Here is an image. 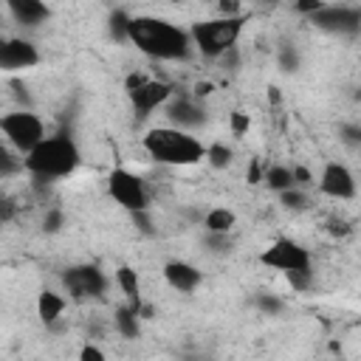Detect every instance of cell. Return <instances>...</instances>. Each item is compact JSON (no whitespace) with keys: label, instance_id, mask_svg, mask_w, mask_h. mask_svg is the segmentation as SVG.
<instances>
[{"label":"cell","instance_id":"obj_1","mask_svg":"<svg viewBox=\"0 0 361 361\" xmlns=\"http://www.w3.org/2000/svg\"><path fill=\"white\" fill-rule=\"evenodd\" d=\"M127 42H133L141 54L164 62L186 59L189 56V34L186 28L164 20V17H130L127 23Z\"/></svg>","mask_w":361,"mask_h":361},{"label":"cell","instance_id":"obj_2","mask_svg":"<svg viewBox=\"0 0 361 361\" xmlns=\"http://www.w3.org/2000/svg\"><path fill=\"white\" fill-rule=\"evenodd\" d=\"M79 164L82 152L71 135H45L28 155H23V169L45 183L73 175Z\"/></svg>","mask_w":361,"mask_h":361},{"label":"cell","instance_id":"obj_3","mask_svg":"<svg viewBox=\"0 0 361 361\" xmlns=\"http://www.w3.org/2000/svg\"><path fill=\"white\" fill-rule=\"evenodd\" d=\"M141 147L155 164H164V166H195L206 158V144L197 135L169 124L149 127L141 138Z\"/></svg>","mask_w":361,"mask_h":361},{"label":"cell","instance_id":"obj_4","mask_svg":"<svg viewBox=\"0 0 361 361\" xmlns=\"http://www.w3.org/2000/svg\"><path fill=\"white\" fill-rule=\"evenodd\" d=\"M243 25H245V17L243 14H223V17L192 23V28L186 34H189V42L203 56L217 59V56H226L228 51H234L237 39L243 34Z\"/></svg>","mask_w":361,"mask_h":361},{"label":"cell","instance_id":"obj_5","mask_svg":"<svg viewBox=\"0 0 361 361\" xmlns=\"http://www.w3.org/2000/svg\"><path fill=\"white\" fill-rule=\"evenodd\" d=\"M0 133L14 152L28 155L45 138V121L31 110H11L0 116Z\"/></svg>","mask_w":361,"mask_h":361},{"label":"cell","instance_id":"obj_6","mask_svg":"<svg viewBox=\"0 0 361 361\" xmlns=\"http://www.w3.org/2000/svg\"><path fill=\"white\" fill-rule=\"evenodd\" d=\"M107 192L130 214H138V212H147L149 209V192H147L144 180L135 172L124 169V166L110 169V175H107Z\"/></svg>","mask_w":361,"mask_h":361},{"label":"cell","instance_id":"obj_7","mask_svg":"<svg viewBox=\"0 0 361 361\" xmlns=\"http://www.w3.org/2000/svg\"><path fill=\"white\" fill-rule=\"evenodd\" d=\"M259 262L265 268H274L279 274H290V271H313V259L310 251L290 240V237H276L274 243H268L259 254Z\"/></svg>","mask_w":361,"mask_h":361},{"label":"cell","instance_id":"obj_8","mask_svg":"<svg viewBox=\"0 0 361 361\" xmlns=\"http://www.w3.org/2000/svg\"><path fill=\"white\" fill-rule=\"evenodd\" d=\"M310 23L327 34H344V37H355L361 31V8L358 6H347V3H322L313 14Z\"/></svg>","mask_w":361,"mask_h":361},{"label":"cell","instance_id":"obj_9","mask_svg":"<svg viewBox=\"0 0 361 361\" xmlns=\"http://www.w3.org/2000/svg\"><path fill=\"white\" fill-rule=\"evenodd\" d=\"M62 285L73 299H99L107 290V276L99 265H73L62 274Z\"/></svg>","mask_w":361,"mask_h":361},{"label":"cell","instance_id":"obj_10","mask_svg":"<svg viewBox=\"0 0 361 361\" xmlns=\"http://www.w3.org/2000/svg\"><path fill=\"white\" fill-rule=\"evenodd\" d=\"M39 62V51L31 39L23 37H0V71L3 73H17L28 71Z\"/></svg>","mask_w":361,"mask_h":361},{"label":"cell","instance_id":"obj_11","mask_svg":"<svg viewBox=\"0 0 361 361\" xmlns=\"http://www.w3.org/2000/svg\"><path fill=\"white\" fill-rule=\"evenodd\" d=\"M319 192L333 200H353L355 197V175L341 161H327L319 175Z\"/></svg>","mask_w":361,"mask_h":361},{"label":"cell","instance_id":"obj_12","mask_svg":"<svg viewBox=\"0 0 361 361\" xmlns=\"http://www.w3.org/2000/svg\"><path fill=\"white\" fill-rule=\"evenodd\" d=\"M127 96H130L133 110L144 118V116H149L152 110L164 107L172 99V87L166 82H158V79H141L138 85L127 87Z\"/></svg>","mask_w":361,"mask_h":361},{"label":"cell","instance_id":"obj_13","mask_svg":"<svg viewBox=\"0 0 361 361\" xmlns=\"http://www.w3.org/2000/svg\"><path fill=\"white\" fill-rule=\"evenodd\" d=\"M166 118H169V127L192 133L206 124V107L195 96H178L175 102L166 104Z\"/></svg>","mask_w":361,"mask_h":361},{"label":"cell","instance_id":"obj_14","mask_svg":"<svg viewBox=\"0 0 361 361\" xmlns=\"http://www.w3.org/2000/svg\"><path fill=\"white\" fill-rule=\"evenodd\" d=\"M164 279L178 293H195L203 282V271L197 265L186 262V259H172V262L164 265Z\"/></svg>","mask_w":361,"mask_h":361},{"label":"cell","instance_id":"obj_15","mask_svg":"<svg viewBox=\"0 0 361 361\" xmlns=\"http://www.w3.org/2000/svg\"><path fill=\"white\" fill-rule=\"evenodd\" d=\"M6 8H8V14L14 17V23H20V25H25V28L42 25V23L48 20V14H51L48 6L39 3V0H8Z\"/></svg>","mask_w":361,"mask_h":361},{"label":"cell","instance_id":"obj_16","mask_svg":"<svg viewBox=\"0 0 361 361\" xmlns=\"http://www.w3.org/2000/svg\"><path fill=\"white\" fill-rule=\"evenodd\" d=\"M65 313V299L56 290H42L37 296V316L42 324H56Z\"/></svg>","mask_w":361,"mask_h":361},{"label":"cell","instance_id":"obj_17","mask_svg":"<svg viewBox=\"0 0 361 361\" xmlns=\"http://www.w3.org/2000/svg\"><path fill=\"white\" fill-rule=\"evenodd\" d=\"M234 223H237V217H234V212L226 209V206H214V209H209L206 217H203L206 234H228V231L234 228Z\"/></svg>","mask_w":361,"mask_h":361},{"label":"cell","instance_id":"obj_18","mask_svg":"<svg viewBox=\"0 0 361 361\" xmlns=\"http://www.w3.org/2000/svg\"><path fill=\"white\" fill-rule=\"evenodd\" d=\"M138 316H141V307H133V305H121L116 307V327L124 338H135L138 336Z\"/></svg>","mask_w":361,"mask_h":361},{"label":"cell","instance_id":"obj_19","mask_svg":"<svg viewBox=\"0 0 361 361\" xmlns=\"http://www.w3.org/2000/svg\"><path fill=\"white\" fill-rule=\"evenodd\" d=\"M265 186L274 189V192H288V189H293L296 183H293L290 166H282V164L268 166V169H265Z\"/></svg>","mask_w":361,"mask_h":361},{"label":"cell","instance_id":"obj_20","mask_svg":"<svg viewBox=\"0 0 361 361\" xmlns=\"http://www.w3.org/2000/svg\"><path fill=\"white\" fill-rule=\"evenodd\" d=\"M116 282H118V288L124 290V296L130 299V305H133V307H141V305H138V274H135L130 265H121V268L116 271Z\"/></svg>","mask_w":361,"mask_h":361},{"label":"cell","instance_id":"obj_21","mask_svg":"<svg viewBox=\"0 0 361 361\" xmlns=\"http://www.w3.org/2000/svg\"><path fill=\"white\" fill-rule=\"evenodd\" d=\"M20 172H23V158H20V152H14L8 144L0 141V180L14 178V175H20Z\"/></svg>","mask_w":361,"mask_h":361},{"label":"cell","instance_id":"obj_22","mask_svg":"<svg viewBox=\"0 0 361 361\" xmlns=\"http://www.w3.org/2000/svg\"><path fill=\"white\" fill-rule=\"evenodd\" d=\"M276 65H279L282 73H293V71H299L302 56H299V51H296L290 42H282L279 51H276Z\"/></svg>","mask_w":361,"mask_h":361},{"label":"cell","instance_id":"obj_23","mask_svg":"<svg viewBox=\"0 0 361 361\" xmlns=\"http://www.w3.org/2000/svg\"><path fill=\"white\" fill-rule=\"evenodd\" d=\"M203 161H209L212 166L223 169V166H228V164H231V149H228L226 144H209V147H206V158H203Z\"/></svg>","mask_w":361,"mask_h":361},{"label":"cell","instance_id":"obj_24","mask_svg":"<svg viewBox=\"0 0 361 361\" xmlns=\"http://www.w3.org/2000/svg\"><path fill=\"white\" fill-rule=\"evenodd\" d=\"M279 200H282L285 209H296V212L307 206V197H305V192H302L299 186H293V189H288V192H279Z\"/></svg>","mask_w":361,"mask_h":361},{"label":"cell","instance_id":"obj_25","mask_svg":"<svg viewBox=\"0 0 361 361\" xmlns=\"http://www.w3.org/2000/svg\"><path fill=\"white\" fill-rule=\"evenodd\" d=\"M285 279H288V285L293 288V290H310L313 288V271H290V274H285Z\"/></svg>","mask_w":361,"mask_h":361},{"label":"cell","instance_id":"obj_26","mask_svg":"<svg viewBox=\"0 0 361 361\" xmlns=\"http://www.w3.org/2000/svg\"><path fill=\"white\" fill-rule=\"evenodd\" d=\"M127 23H130V17L124 11H113L110 14V34L116 39H121V42H127Z\"/></svg>","mask_w":361,"mask_h":361},{"label":"cell","instance_id":"obj_27","mask_svg":"<svg viewBox=\"0 0 361 361\" xmlns=\"http://www.w3.org/2000/svg\"><path fill=\"white\" fill-rule=\"evenodd\" d=\"M257 307L262 310V313H271V316H276V313H282V299L279 296H271V293H259L257 296Z\"/></svg>","mask_w":361,"mask_h":361},{"label":"cell","instance_id":"obj_28","mask_svg":"<svg viewBox=\"0 0 361 361\" xmlns=\"http://www.w3.org/2000/svg\"><path fill=\"white\" fill-rule=\"evenodd\" d=\"M62 220H65V217H62V212H59V209H48V212H45V217H42V228H45L48 234H54V231H59V228H62Z\"/></svg>","mask_w":361,"mask_h":361},{"label":"cell","instance_id":"obj_29","mask_svg":"<svg viewBox=\"0 0 361 361\" xmlns=\"http://www.w3.org/2000/svg\"><path fill=\"white\" fill-rule=\"evenodd\" d=\"M79 361H104V353L96 347V344H85L79 350Z\"/></svg>","mask_w":361,"mask_h":361},{"label":"cell","instance_id":"obj_30","mask_svg":"<svg viewBox=\"0 0 361 361\" xmlns=\"http://www.w3.org/2000/svg\"><path fill=\"white\" fill-rule=\"evenodd\" d=\"M245 130H248V116L245 113H231V133L243 135Z\"/></svg>","mask_w":361,"mask_h":361},{"label":"cell","instance_id":"obj_31","mask_svg":"<svg viewBox=\"0 0 361 361\" xmlns=\"http://www.w3.org/2000/svg\"><path fill=\"white\" fill-rule=\"evenodd\" d=\"M341 133H344V141H347L350 147H358V141H361V130H358L355 124H344Z\"/></svg>","mask_w":361,"mask_h":361}]
</instances>
